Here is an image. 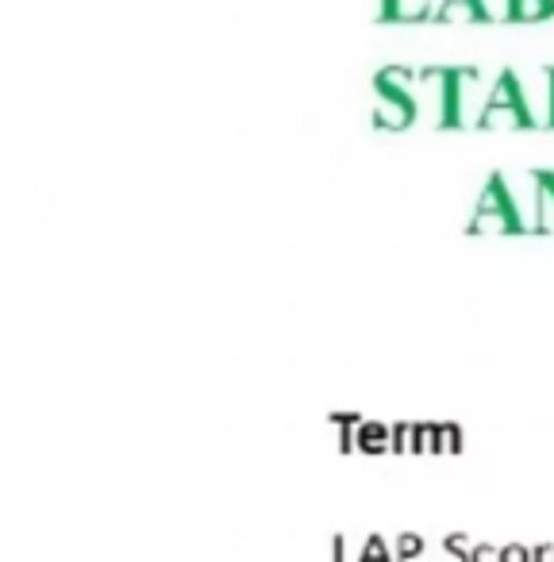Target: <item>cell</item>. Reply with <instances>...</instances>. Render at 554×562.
I'll use <instances>...</instances> for the list:
<instances>
[{
  "instance_id": "obj_9",
  "label": "cell",
  "mask_w": 554,
  "mask_h": 562,
  "mask_svg": "<svg viewBox=\"0 0 554 562\" xmlns=\"http://www.w3.org/2000/svg\"><path fill=\"white\" fill-rule=\"evenodd\" d=\"M546 127H554V78H551V124Z\"/></svg>"
},
{
  "instance_id": "obj_7",
  "label": "cell",
  "mask_w": 554,
  "mask_h": 562,
  "mask_svg": "<svg viewBox=\"0 0 554 562\" xmlns=\"http://www.w3.org/2000/svg\"><path fill=\"white\" fill-rule=\"evenodd\" d=\"M554 16V0H508V20L512 24H539Z\"/></svg>"
},
{
  "instance_id": "obj_2",
  "label": "cell",
  "mask_w": 554,
  "mask_h": 562,
  "mask_svg": "<svg viewBox=\"0 0 554 562\" xmlns=\"http://www.w3.org/2000/svg\"><path fill=\"white\" fill-rule=\"evenodd\" d=\"M470 232H523V220H520V212H516L512 193H508L500 173H493L489 186H485L482 196H477Z\"/></svg>"
},
{
  "instance_id": "obj_3",
  "label": "cell",
  "mask_w": 554,
  "mask_h": 562,
  "mask_svg": "<svg viewBox=\"0 0 554 562\" xmlns=\"http://www.w3.org/2000/svg\"><path fill=\"white\" fill-rule=\"evenodd\" d=\"M420 116V104L412 93H397V89H377V104H374V124L385 132H400L412 120Z\"/></svg>"
},
{
  "instance_id": "obj_1",
  "label": "cell",
  "mask_w": 554,
  "mask_h": 562,
  "mask_svg": "<svg viewBox=\"0 0 554 562\" xmlns=\"http://www.w3.org/2000/svg\"><path fill=\"white\" fill-rule=\"evenodd\" d=\"M489 101V86H482L477 70H446V93H443V127H466L477 124Z\"/></svg>"
},
{
  "instance_id": "obj_4",
  "label": "cell",
  "mask_w": 554,
  "mask_h": 562,
  "mask_svg": "<svg viewBox=\"0 0 554 562\" xmlns=\"http://www.w3.org/2000/svg\"><path fill=\"white\" fill-rule=\"evenodd\" d=\"M477 127H485V132H523V127H539V124L528 112V104H485Z\"/></svg>"
},
{
  "instance_id": "obj_8",
  "label": "cell",
  "mask_w": 554,
  "mask_h": 562,
  "mask_svg": "<svg viewBox=\"0 0 554 562\" xmlns=\"http://www.w3.org/2000/svg\"><path fill=\"white\" fill-rule=\"evenodd\" d=\"M416 74L405 70V66H385L382 74L374 78V89H397V93H412Z\"/></svg>"
},
{
  "instance_id": "obj_6",
  "label": "cell",
  "mask_w": 554,
  "mask_h": 562,
  "mask_svg": "<svg viewBox=\"0 0 554 562\" xmlns=\"http://www.w3.org/2000/svg\"><path fill=\"white\" fill-rule=\"evenodd\" d=\"M436 0H382V12L377 16L385 20V24H397V20H405V24H412V20H436Z\"/></svg>"
},
{
  "instance_id": "obj_5",
  "label": "cell",
  "mask_w": 554,
  "mask_h": 562,
  "mask_svg": "<svg viewBox=\"0 0 554 562\" xmlns=\"http://www.w3.org/2000/svg\"><path fill=\"white\" fill-rule=\"evenodd\" d=\"M489 9H485V0H439L436 9V24H485Z\"/></svg>"
}]
</instances>
